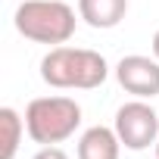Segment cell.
<instances>
[{
    "label": "cell",
    "instance_id": "1",
    "mask_svg": "<svg viewBox=\"0 0 159 159\" xmlns=\"http://www.w3.org/2000/svg\"><path fill=\"white\" fill-rule=\"evenodd\" d=\"M41 78L59 91H94L109 78V62L97 50L62 44L50 47V53L41 59Z\"/></svg>",
    "mask_w": 159,
    "mask_h": 159
},
{
    "label": "cell",
    "instance_id": "2",
    "mask_svg": "<svg viewBox=\"0 0 159 159\" xmlns=\"http://www.w3.org/2000/svg\"><path fill=\"white\" fill-rule=\"evenodd\" d=\"M16 31L34 44H53L62 47L75 34V10L66 0H22L16 7Z\"/></svg>",
    "mask_w": 159,
    "mask_h": 159
},
{
    "label": "cell",
    "instance_id": "3",
    "mask_svg": "<svg viewBox=\"0 0 159 159\" xmlns=\"http://www.w3.org/2000/svg\"><path fill=\"white\" fill-rule=\"evenodd\" d=\"M81 125V106L72 97H34L25 109L28 137L41 147H56L69 140Z\"/></svg>",
    "mask_w": 159,
    "mask_h": 159
},
{
    "label": "cell",
    "instance_id": "4",
    "mask_svg": "<svg viewBox=\"0 0 159 159\" xmlns=\"http://www.w3.org/2000/svg\"><path fill=\"white\" fill-rule=\"evenodd\" d=\"M116 134L122 140V147L128 150H147V147H156V137H159V116L156 109L147 103V100H131V103H122L116 109Z\"/></svg>",
    "mask_w": 159,
    "mask_h": 159
},
{
    "label": "cell",
    "instance_id": "5",
    "mask_svg": "<svg viewBox=\"0 0 159 159\" xmlns=\"http://www.w3.org/2000/svg\"><path fill=\"white\" fill-rule=\"evenodd\" d=\"M116 81L128 94H134L137 100L159 97V59L156 56H140V53L122 56L116 62Z\"/></svg>",
    "mask_w": 159,
    "mask_h": 159
},
{
    "label": "cell",
    "instance_id": "6",
    "mask_svg": "<svg viewBox=\"0 0 159 159\" xmlns=\"http://www.w3.org/2000/svg\"><path fill=\"white\" fill-rule=\"evenodd\" d=\"M119 153H122V140L116 128L106 125L88 128L78 140V159H119Z\"/></svg>",
    "mask_w": 159,
    "mask_h": 159
},
{
    "label": "cell",
    "instance_id": "7",
    "mask_svg": "<svg viewBox=\"0 0 159 159\" xmlns=\"http://www.w3.org/2000/svg\"><path fill=\"white\" fill-rule=\"evenodd\" d=\"M128 13V0H78V19L91 28H116Z\"/></svg>",
    "mask_w": 159,
    "mask_h": 159
},
{
    "label": "cell",
    "instance_id": "8",
    "mask_svg": "<svg viewBox=\"0 0 159 159\" xmlns=\"http://www.w3.org/2000/svg\"><path fill=\"white\" fill-rule=\"evenodd\" d=\"M25 119L13 109V106H3L0 109V159H16L19 153V143H22V134H25Z\"/></svg>",
    "mask_w": 159,
    "mask_h": 159
},
{
    "label": "cell",
    "instance_id": "9",
    "mask_svg": "<svg viewBox=\"0 0 159 159\" xmlns=\"http://www.w3.org/2000/svg\"><path fill=\"white\" fill-rule=\"evenodd\" d=\"M31 159H69V156H66L59 147H41V150H38Z\"/></svg>",
    "mask_w": 159,
    "mask_h": 159
},
{
    "label": "cell",
    "instance_id": "10",
    "mask_svg": "<svg viewBox=\"0 0 159 159\" xmlns=\"http://www.w3.org/2000/svg\"><path fill=\"white\" fill-rule=\"evenodd\" d=\"M153 56L159 59V28H156V34H153Z\"/></svg>",
    "mask_w": 159,
    "mask_h": 159
},
{
    "label": "cell",
    "instance_id": "11",
    "mask_svg": "<svg viewBox=\"0 0 159 159\" xmlns=\"http://www.w3.org/2000/svg\"><path fill=\"white\" fill-rule=\"evenodd\" d=\"M156 156H159V137H156Z\"/></svg>",
    "mask_w": 159,
    "mask_h": 159
},
{
    "label": "cell",
    "instance_id": "12",
    "mask_svg": "<svg viewBox=\"0 0 159 159\" xmlns=\"http://www.w3.org/2000/svg\"><path fill=\"white\" fill-rule=\"evenodd\" d=\"M156 159H159V156H156Z\"/></svg>",
    "mask_w": 159,
    "mask_h": 159
}]
</instances>
